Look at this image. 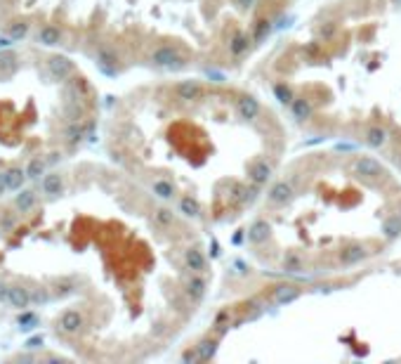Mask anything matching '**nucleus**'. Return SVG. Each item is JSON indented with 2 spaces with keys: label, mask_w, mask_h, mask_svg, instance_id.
<instances>
[{
  "label": "nucleus",
  "mask_w": 401,
  "mask_h": 364,
  "mask_svg": "<svg viewBox=\"0 0 401 364\" xmlns=\"http://www.w3.org/2000/svg\"><path fill=\"white\" fill-rule=\"evenodd\" d=\"M285 126L271 104L239 85L177 78L137 97L114 159L160 201L201 225L253 213L278 175Z\"/></svg>",
  "instance_id": "1"
},
{
  "label": "nucleus",
  "mask_w": 401,
  "mask_h": 364,
  "mask_svg": "<svg viewBox=\"0 0 401 364\" xmlns=\"http://www.w3.org/2000/svg\"><path fill=\"white\" fill-rule=\"evenodd\" d=\"M267 85L314 135L342 137L401 175V0H335L276 47Z\"/></svg>",
  "instance_id": "2"
},
{
  "label": "nucleus",
  "mask_w": 401,
  "mask_h": 364,
  "mask_svg": "<svg viewBox=\"0 0 401 364\" xmlns=\"http://www.w3.org/2000/svg\"><path fill=\"white\" fill-rule=\"evenodd\" d=\"M246 229L271 272L330 277L401 234V175L371 152H312L281 166Z\"/></svg>",
  "instance_id": "3"
},
{
  "label": "nucleus",
  "mask_w": 401,
  "mask_h": 364,
  "mask_svg": "<svg viewBox=\"0 0 401 364\" xmlns=\"http://www.w3.org/2000/svg\"><path fill=\"white\" fill-rule=\"evenodd\" d=\"M57 327H59V331H62V334H69V336H73V334H78L80 329L85 327V319H83V315H80L78 310H66L62 317H59Z\"/></svg>",
  "instance_id": "4"
},
{
  "label": "nucleus",
  "mask_w": 401,
  "mask_h": 364,
  "mask_svg": "<svg viewBox=\"0 0 401 364\" xmlns=\"http://www.w3.org/2000/svg\"><path fill=\"white\" fill-rule=\"evenodd\" d=\"M71 71H73V66L66 57H52V59H47V73H50V78H54V81H66L71 76Z\"/></svg>",
  "instance_id": "5"
},
{
  "label": "nucleus",
  "mask_w": 401,
  "mask_h": 364,
  "mask_svg": "<svg viewBox=\"0 0 401 364\" xmlns=\"http://www.w3.org/2000/svg\"><path fill=\"white\" fill-rule=\"evenodd\" d=\"M7 303L12 305V308L24 310V308H28V305H31V293H28L26 289H21V286H9Z\"/></svg>",
  "instance_id": "6"
},
{
  "label": "nucleus",
  "mask_w": 401,
  "mask_h": 364,
  "mask_svg": "<svg viewBox=\"0 0 401 364\" xmlns=\"http://www.w3.org/2000/svg\"><path fill=\"white\" fill-rule=\"evenodd\" d=\"M38 203V194L33 189H24L21 194H17L14 196V208L21 210V213H28V210L33 208Z\"/></svg>",
  "instance_id": "7"
},
{
  "label": "nucleus",
  "mask_w": 401,
  "mask_h": 364,
  "mask_svg": "<svg viewBox=\"0 0 401 364\" xmlns=\"http://www.w3.org/2000/svg\"><path fill=\"white\" fill-rule=\"evenodd\" d=\"M64 189V180H62V175L59 173H45L43 178V191L45 194H50V196H57V194H62Z\"/></svg>",
  "instance_id": "8"
},
{
  "label": "nucleus",
  "mask_w": 401,
  "mask_h": 364,
  "mask_svg": "<svg viewBox=\"0 0 401 364\" xmlns=\"http://www.w3.org/2000/svg\"><path fill=\"white\" fill-rule=\"evenodd\" d=\"M38 40H40L43 45H57V43L62 40V33H59V28L57 26H43L40 28V33H38Z\"/></svg>",
  "instance_id": "9"
},
{
  "label": "nucleus",
  "mask_w": 401,
  "mask_h": 364,
  "mask_svg": "<svg viewBox=\"0 0 401 364\" xmlns=\"http://www.w3.org/2000/svg\"><path fill=\"white\" fill-rule=\"evenodd\" d=\"M24 180H26V171L12 168V171L5 173V184H7V189H19V187L24 184Z\"/></svg>",
  "instance_id": "10"
},
{
  "label": "nucleus",
  "mask_w": 401,
  "mask_h": 364,
  "mask_svg": "<svg viewBox=\"0 0 401 364\" xmlns=\"http://www.w3.org/2000/svg\"><path fill=\"white\" fill-rule=\"evenodd\" d=\"M45 168H47V164H45L43 159H31V161L26 164V178L36 180V178L45 175Z\"/></svg>",
  "instance_id": "11"
},
{
  "label": "nucleus",
  "mask_w": 401,
  "mask_h": 364,
  "mask_svg": "<svg viewBox=\"0 0 401 364\" xmlns=\"http://www.w3.org/2000/svg\"><path fill=\"white\" fill-rule=\"evenodd\" d=\"M28 33V26L24 24V21H17V24H12V26L7 28V38L14 43V40H21V38Z\"/></svg>",
  "instance_id": "12"
},
{
  "label": "nucleus",
  "mask_w": 401,
  "mask_h": 364,
  "mask_svg": "<svg viewBox=\"0 0 401 364\" xmlns=\"http://www.w3.org/2000/svg\"><path fill=\"white\" fill-rule=\"evenodd\" d=\"M14 66V55L12 52H2L0 55V73H7Z\"/></svg>",
  "instance_id": "13"
},
{
  "label": "nucleus",
  "mask_w": 401,
  "mask_h": 364,
  "mask_svg": "<svg viewBox=\"0 0 401 364\" xmlns=\"http://www.w3.org/2000/svg\"><path fill=\"white\" fill-rule=\"evenodd\" d=\"M43 303H50V293L45 289H38V291L31 293V305H43Z\"/></svg>",
  "instance_id": "14"
},
{
  "label": "nucleus",
  "mask_w": 401,
  "mask_h": 364,
  "mask_svg": "<svg viewBox=\"0 0 401 364\" xmlns=\"http://www.w3.org/2000/svg\"><path fill=\"white\" fill-rule=\"evenodd\" d=\"M17 322H19V324H21V329H28V327L33 329V327H36V324H38V317H36V315H33V312H24V315H21V317L17 319Z\"/></svg>",
  "instance_id": "15"
},
{
  "label": "nucleus",
  "mask_w": 401,
  "mask_h": 364,
  "mask_svg": "<svg viewBox=\"0 0 401 364\" xmlns=\"http://www.w3.org/2000/svg\"><path fill=\"white\" fill-rule=\"evenodd\" d=\"M0 225H2L5 229H12L14 225H17V218H14L12 213H7V215H2V218H0Z\"/></svg>",
  "instance_id": "16"
},
{
  "label": "nucleus",
  "mask_w": 401,
  "mask_h": 364,
  "mask_svg": "<svg viewBox=\"0 0 401 364\" xmlns=\"http://www.w3.org/2000/svg\"><path fill=\"white\" fill-rule=\"evenodd\" d=\"M7 296H9V284L0 279V303H7Z\"/></svg>",
  "instance_id": "17"
},
{
  "label": "nucleus",
  "mask_w": 401,
  "mask_h": 364,
  "mask_svg": "<svg viewBox=\"0 0 401 364\" xmlns=\"http://www.w3.org/2000/svg\"><path fill=\"white\" fill-rule=\"evenodd\" d=\"M40 346H43V338H40V336L28 338V341H26V348H40Z\"/></svg>",
  "instance_id": "18"
},
{
  "label": "nucleus",
  "mask_w": 401,
  "mask_h": 364,
  "mask_svg": "<svg viewBox=\"0 0 401 364\" xmlns=\"http://www.w3.org/2000/svg\"><path fill=\"white\" fill-rule=\"evenodd\" d=\"M5 189H7V184H5V173H0V194H2Z\"/></svg>",
  "instance_id": "19"
}]
</instances>
